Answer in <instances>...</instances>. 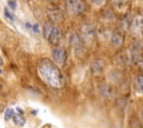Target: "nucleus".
<instances>
[{"label": "nucleus", "mask_w": 143, "mask_h": 128, "mask_svg": "<svg viewBox=\"0 0 143 128\" xmlns=\"http://www.w3.org/2000/svg\"><path fill=\"white\" fill-rule=\"evenodd\" d=\"M14 114H15V111H14V109H11V108H8L7 110H6V113H5V120H6V121L10 120V119L12 118V116H14Z\"/></svg>", "instance_id": "obj_18"}, {"label": "nucleus", "mask_w": 143, "mask_h": 128, "mask_svg": "<svg viewBox=\"0 0 143 128\" xmlns=\"http://www.w3.org/2000/svg\"><path fill=\"white\" fill-rule=\"evenodd\" d=\"M134 89L136 90L138 94H142L143 91V76L139 75L134 79Z\"/></svg>", "instance_id": "obj_15"}, {"label": "nucleus", "mask_w": 143, "mask_h": 128, "mask_svg": "<svg viewBox=\"0 0 143 128\" xmlns=\"http://www.w3.org/2000/svg\"><path fill=\"white\" fill-rule=\"evenodd\" d=\"M53 58H54V63H55L56 65H59V66L65 65L66 59H67V52H66L65 48L59 47V46L54 47Z\"/></svg>", "instance_id": "obj_7"}, {"label": "nucleus", "mask_w": 143, "mask_h": 128, "mask_svg": "<svg viewBox=\"0 0 143 128\" xmlns=\"http://www.w3.org/2000/svg\"><path fill=\"white\" fill-rule=\"evenodd\" d=\"M128 57L126 53H121V55L117 56V61H119L120 64H122V65H126V64L128 63Z\"/></svg>", "instance_id": "obj_17"}, {"label": "nucleus", "mask_w": 143, "mask_h": 128, "mask_svg": "<svg viewBox=\"0 0 143 128\" xmlns=\"http://www.w3.org/2000/svg\"><path fill=\"white\" fill-rule=\"evenodd\" d=\"M142 16L141 15H136L133 19L131 20V24H130V29L131 32L134 36H140L141 32H142Z\"/></svg>", "instance_id": "obj_8"}, {"label": "nucleus", "mask_w": 143, "mask_h": 128, "mask_svg": "<svg viewBox=\"0 0 143 128\" xmlns=\"http://www.w3.org/2000/svg\"><path fill=\"white\" fill-rule=\"evenodd\" d=\"M130 24H131V18L128 17V15H125L120 21V28L122 31H127L130 29Z\"/></svg>", "instance_id": "obj_16"}, {"label": "nucleus", "mask_w": 143, "mask_h": 128, "mask_svg": "<svg viewBox=\"0 0 143 128\" xmlns=\"http://www.w3.org/2000/svg\"><path fill=\"white\" fill-rule=\"evenodd\" d=\"M85 9L86 3L84 0H66V11L72 17L82 15Z\"/></svg>", "instance_id": "obj_5"}, {"label": "nucleus", "mask_w": 143, "mask_h": 128, "mask_svg": "<svg viewBox=\"0 0 143 128\" xmlns=\"http://www.w3.org/2000/svg\"><path fill=\"white\" fill-rule=\"evenodd\" d=\"M38 73L41 79L53 88H62L64 86V76L61 70L49 59H41L38 64Z\"/></svg>", "instance_id": "obj_1"}, {"label": "nucleus", "mask_w": 143, "mask_h": 128, "mask_svg": "<svg viewBox=\"0 0 143 128\" xmlns=\"http://www.w3.org/2000/svg\"><path fill=\"white\" fill-rule=\"evenodd\" d=\"M112 7L117 11H123L130 5V0H111Z\"/></svg>", "instance_id": "obj_13"}, {"label": "nucleus", "mask_w": 143, "mask_h": 128, "mask_svg": "<svg viewBox=\"0 0 143 128\" xmlns=\"http://www.w3.org/2000/svg\"><path fill=\"white\" fill-rule=\"evenodd\" d=\"M99 92H101V95H102L103 97H105V98H113V97L116 95L115 88H114L113 86H111V85H104V86H102L101 89H99Z\"/></svg>", "instance_id": "obj_12"}, {"label": "nucleus", "mask_w": 143, "mask_h": 128, "mask_svg": "<svg viewBox=\"0 0 143 128\" xmlns=\"http://www.w3.org/2000/svg\"><path fill=\"white\" fill-rule=\"evenodd\" d=\"M47 13H48V17L50 19V21L53 24H57V22H61L63 19V13L59 9L57 8H51V9L47 10Z\"/></svg>", "instance_id": "obj_10"}, {"label": "nucleus", "mask_w": 143, "mask_h": 128, "mask_svg": "<svg viewBox=\"0 0 143 128\" xmlns=\"http://www.w3.org/2000/svg\"><path fill=\"white\" fill-rule=\"evenodd\" d=\"M130 60L140 69L142 68V44L139 39L133 40L130 46Z\"/></svg>", "instance_id": "obj_4"}, {"label": "nucleus", "mask_w": 143, "mask_h": 128, "mask_svg": "<svg viewBox=\"0 0 143 128\" xmlns=\"http://www.w3.org/2000/svg\"><path fill=\"white\" fill-rule=\"evenodd\" d=\"M69 46L72 48V50L74 51L76 56L79 57L83 52H84V49H85V46L83 44V41L80 40L79 38V35L76 34V32H70L69 35Z\"/></svg>", "instance_id": "obj_6"}, {"label": "nucleus", "mask_w": 143, "mask_h": 128, "mask_svg": "<svg viewBox=\"0 0 143 128\" xmlns=\"http://www.w3.org/2000/svg\"><path fill=\"white\" fill-rule=\"evenodd\" d=\"M123 42H124V35L121 31H114L111 35V44L114 48L122 47Z\"/></svg>", "instance_id": "obj_9"}, {"label": "nucleus", "mask_w": 143, "mask_h": 128, "mask_svg": "<svg viewBox=\"0 0 143 128\" xmlns=\"http://www.w3.org/2000/svg\"><path fill=\"white\" fill-rule=\"evenodd\" d=\"M44 37L51 45H59L63 40V34L61 29L53 22H46L43 28Z\"/></svg>", "instance_id": "obj_2"}, {"label": "nucleus", "mask_w": 143, "mask_h": 128, "mask_svg": "<svg viewBox=\"0 0 143 128\" xmlns=\"http://www.w3.org/2000/svg\"><path fill=\"white\" fill-rule=\"evenodd\" d=\"M32 29L34 30L36 34H39L40 32V28H39V25L38 24H34V25H32Z\"/></svg>", "instance_id": "obj_21"}, {"label": "nucleus", "mask_w": 143, "mask_h": 128, "mask_svg": "<svg viewBox=\"0 0 143 128\" xmlns=\"http://www.w3.org/2000/svg\"><path fill=\"white\" fill-rule=\"evenodd\" d=\"M3 65V59L0 57V66H2Z\"/></svg>", "instance_id": "obj_23"}, {"label": "nucleus", "mask_w": 143, "mask_h": 128, "mask_svg": "<svg viewBox=\"0 0 143 128\" xmlns=\"http://www.w3.org/2000/svg\"><path fill=\"white\" fill-rule=\"evenodd\" d=\"M8 6H9L11 9H16V7H17V3H16L15 0H8Z\"/></svg>", "instance_id": "obj_22"}, {"label": "nucleus", "mask_w": 143, "mask_h": 128, "mask_svg": "<svg viewBox=\"0 0 143 128\" xmlns=\"http://www.w3.org/2000/svg\"><path fill=\"white\" fill-rule=\"evenodd\" d=\"M49 1H50V2H53V3H56L58 0H49Z\"/></svg>", "instance_id": "obj_24"}, {"label": "nucleus", "mask_w": 143, "mask_h": 128, "mask_svg": "<svg viewBox=\"0 0 143 128\" xmlns=\"http://www.w3.org/2000/svg\"><path fill=\"white\" fill-rule=\"evenodd\" d=\"M5 15H6V17L10 20V21H14V16H12V13L9 11L8 8H6V9H5Z\"/></svg>", "instance_id": "obj_20"}, {"label": "nucleus", "mask_w": 143, "mask_h": 128, "mask_svg": "<svg viewBox=\"0 0 143 128\" xmlns=\"http://www.w3.org/2000/svg\"><path fill=\"white\" fill-rule=\"evenodd\" d=\"M17 111H19V114H14V116H12L11 119L14 120L16 126H24L25 123H26V119L22 116V110L20 108H18Z\"/></svg>", "instance_id": "obj_14"}, {"label": "nucleus", "mask_w": 143, "mask_h": 128, "mask_svg": "<svg viewBox=\"0 0 143 128\" xmlns=\"http://www.w3.org/2000/svg\"><path fill=\"white\" fill-rule=\"evenodd\" d=\"M92 1V3L94 6H96V7H102V6L105 5V2H106L107 0H91Z\"/></svg>", "instance_id": "obj_19"}, {"label": "nucleus", "mask_w": 143, "mask_h": 128, "mask_svg": "<svg viewBox=\"0 0 143 128\" xmlns=\"http://www.w3.org/2000/svg\"><path fill=\"white\" fill-rule=\"evenodd\" d=\"M96 37V29L93 24L91 22H84L80 27L79 38L83 41L84 46H91Z\"/></svg>", "instance_id": "obj_3"}, {"label": "nucleus", "mask_w": 143, "mask_h": 128, "mask_svg": "<svg viewBox=\"0 0 143 128\" xmlns=\"http://www.w3.org/2000/svg\"><path fill=\"white\" fill-rule=\"evenodd\" d=\"M104 70V63L102 59H95L91 65V71L94 76H98L103 73Z\"/></svg>", "instance_id": "obj_11"}]
</instances>
